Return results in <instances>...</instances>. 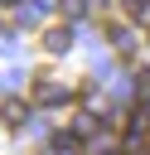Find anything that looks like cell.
Here are the masks:
<instances>
[{
  "instance_id": "52a82bcc",
  "label": "cell",
  "mask_w": 150,
  "mask_h": 155,
  "mask_svg": "<svg viewBox=\"0 0 150 155\" xmlns=\"http://www.w3.org/2000/svg\"><path fill=\"white\" fill-rule=\"evenodd\" d=\"M63 15L73 19V15H82V0H63Z\"/></svg>"
},
{
  "instance_id": "ba28073f",
  "label": "cell",
  "mask_w": 150,
  "mask_h": 155,
  "mask_svg": "<svg viewBox=\"0 0 150 155\" xmlns=\"http://www.w3.org/2000/svg\"><path fill=\"white\" fill-rule=\"evenodd\" d=\"M126 155H150V145H135V150H126Z\"/></svg>"
},
{
  "instance_id": "8992f818",
  "label": "cell",
  "mask_w": 150,
  "mask_h": 155,
  "mask_svg": "<svg viewBox=\"0 0 150 155\" xmlns=\"http://www.w3.org/2000/svg\"><path fill=\"white\" fill-rule=\"evenodd\" d=\"M135 92H140V97H150V73H135Z\"/></svg>"
},
{
  "instance_id": "6da1fadb",
  "label": "cell",
  "mask_w": 150,
  "mask_h": 155,
  "mask_svg": "<svg viewBox=\"0 0 150 155\" xmlns=\"http://www.w3.org/2000/svg\"><path fill=\"white\" fill-rule=\"evenodd\" d=\"M29 97H34V102L58 107V102H68V87H58L53 78H44V73H39V78H34V87H29Z\"/></svg>"
},
{
  "instance_id": "5b68a950",
  "label": "cell",
  "mask_w": 150,
  "mask_h": 155,
  "mask_svg": "<svg viewBox=\"0 0 150 155\" xmlns=\"http://www.w3.org/2000/svg\"><path fill=\"white\" fill-rule=\"evenodd\" d=\"M126 15H131V19H145V24H150V0H126Z\"/></svg>"
},
{
  "instance_id": "277c9868",
  "label": "cell",
  "mask_w": 150,
  "mask_h": 155,
  "mask_svg": "<svg viewBox=\"0 0 150 155\" xmlns=\"http://www.w3.org/2000/svg\"><path fill=\"white\" fill-rule=\"evenodd\" d=\"M24 111H29V107H24V102H15V97H10V102H0V121H5V126H19V121H24Z\"/></svg>"
},
{
  "instance_id": "3957f363",
  "label": "cell",
  "mask_w": 150,
  "mask_h": 155,
  "mask_svg": "<svg viewBox=\"0 0 150 155\" xmlns=\"http://www.w3.org/2000/svg\"><path fill=\"white\" fill-rule=\"evenodd\" d=\"M68 44H73L68 24H53V29H44V48H48V53H68Z\"/></svg>"
},
{
  "instance_id": "9c48e42d",
  "label": "cell",
  "mask_w": 150,
  "mask_h": 155,
  "mask_svg": "<svg viewBox=\"0 0 150 155\" xmlns=\"http://www.w3.org/2000/svg\"><path fill=\"white\" fill-rule=\"evenodd\" d=\"M0 5H19V0H0Z\"/></svg>"
},
{
  "instance_id": "7a4b0ae2",
  "label": "cell",
  "mask_w": 150,
  "mask_h": 155,
  "mask_svg": "<svg viewBox=\"0 0 150 155\" xmlns=\"http://www.w3.org/2000/svg\"><path fill=\"white\" fill-rule=\"evenodd\" d=\"M150 140V111L140 107V111H131V121H126V150H135V145H145Z\"/></svg>"
}]
</instances>
